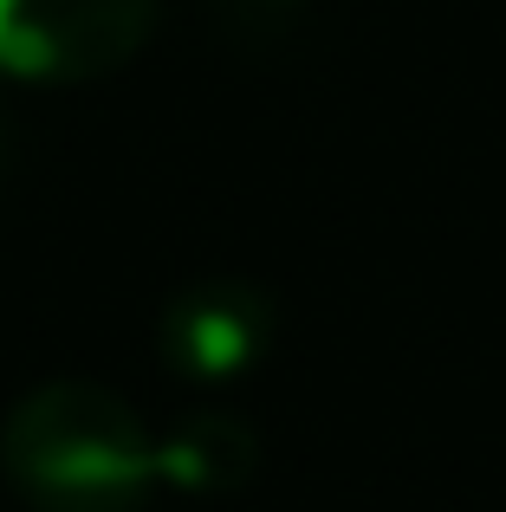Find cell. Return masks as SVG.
Returning <instances> with one entry per match:
<instances>
[{
    "label": "cell",
    "instance_id": "cell-3",
    "mask_svg": "<svg viewBox=\"0 0 506 512\" xmlns=\"http://www.w3.org/2000/svg\"><path fill=\"white\" fill-rule=\"evenodd\" d=\"M163 363L189 383H234L273 344V299L253 279H195L163 312Z\"/></svg>",
    "mask_w": 506,
    "mask_h": 512
},
{
    "label": "cell",
    "instance_id": "cell-1",
    "mask_svg": "<svg viewBox=\"0 0 506 512\" xmlns=\"http://www.w3.org/2000/svg\"><path fill=\"white\" fill-rule=\"evenodd\" d=\"M0 474L33 512H137L156 487V441L117 389H26L0 422Z\"/></svg>",
    "mask_w": 506,
    "mask_h": 512
},
{
    "label": "cell",
    "instance_id": "cell-5",
    "mask_svg": "<svg viewBox=\"0 0 506 512\" xmlns=\"http://www.w3.org/2000/svg\"><path fill=\"white\" fill-rule=\"evenodd\" d=\"M215 7H221V26L253 46V39H279L286 26H299L312 13V0H215Z\"/></svg>",
    "mask_w": 506,
    "mask_h": 512
},
{
    "label": "cell",
    "instance_id": "cell-2",
    "mask_svg": "<svg viewBox=\"0 0 506 512\" xmlns=\"http://www.w3.org/2000/svg\"><path fill=\"white\" fill-rule=\"evenodd\" d=\"M163 0H0V72L85 85L143 52Z\"/></svg>",
    "mask_w": 506,
    "mask_h": 512
},
{
    "label": "cell",
    "instance_id": "cell-6",
    "mask_svg": "<svg viewBox=\"0 0 506 512\" xmlns=\"http://www.w3.org/2000/svg\"><path fill=\"white\" fill-rule=\"evenodd\" d=\"M7 163H13V150H7V130H0V175H7Z\"/></svg>",
    "mask_w": 506,
    "mask_h": 512
},
{
    "label": "cell",
    "instance_id": "cell-4",
    "mask_svg": "<svg viewBox=\"0 0 506 512\" xmlns=\"http://www.w3.org/2000/svg\"><path fill=\"white\" fill-rule=\"evenodd\" d=\"M253 461L260 448L234 415H189L169 441H156V480L182 493H228L253 474Z\"/></svg>",
    "mask_w": 506,
    "mask_h": 512
}]
</instances>
